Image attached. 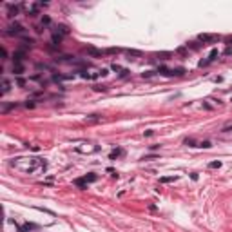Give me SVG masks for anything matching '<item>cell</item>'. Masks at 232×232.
<instances>
[{
	"label": "cell",
	"instance_id": "20",
	"mask_svg": "<svg viewBox=\"0 0 232 232\" xmlns=\"http://www.w3.org/2000/svg\"><path fill=\"white\" fill-rule=\"evenodd\" d=\"M221 167V161H211L209 163V169H220Z\"/></svg>",
	"mask_w": 232,
	"mask_h": 232
},
{
	"label": "cell",
	"instance_id": "12",
	"mask_svg": "<svg viewBox=\"0 0 232 232\" xmlns=\"http://www.w3.org/2000/svg\"><path fill=\"white\" fill-rule=\"evenodd\" d=\"M54 82H62V80H73V74H53Z\"/></svg>",
	"mask_w": 232,
	"mask_h": 232
},
{
	"label": "cell",
	"instance_id": "29",
	"mask_svg": "<svg viewBox=\"0 0 232 232\" xmlns=\"http://www.w3.org/2000/svg\"><path fill=\"white\" fill-rule=\"evenodd\" d=\"M229 131H232V125H227V127H223V129H221V132H229Z\"/></svg>",
	"mask_w": 232,
	"mask_h": 232
},
{
	"label": "cell",
	"instance_id": "14",
	"mask_svg": "<svg viewBox=\"0 0 232 232\" xmlns=\"http://www.w3.org/2000/svg\"><path fill=\"white\" fill-rule=\"evenodd\" d=\"M13 73L16 74V76H20V74L24 73V65H22V63H15V65H13Z\"/></svg>",
	"mask_w": 232,
	"mask_h": 232
},
{
	"label": "cell",
	"instance_id": "25",
	"mask_svg": "<svg viewBox=\"0 0 232 232\" xmlns=\"http://www.w3.org/2000/svg\"><path fill=\"white\" fill-rule=\"evenodd\" d=\"M49 22H51V20H49V16H44V18H42V26H49Z\"/></svg>",
	"mask_w": 232,
	"mask_h": 232
},
{
	"label": "cell",
	"instance_id": "27",
	"mask_svg": "<svg viewBox=\"0 0 232 232\" xmlns=\"http://www.w3.org/2000/svg\"><path fill=\"white\" fill-rule=\"evenodd\" d=\"M26 107H27V109H33V107H35L33 100H27V102H26Z\"/></svg>",
	"mask_w": 232,
	"mask_h": 232
},
{
	"label": "cell",
	"instance_id": "28",
	"mask_svg": "<svg viewBox=\"0 0 232 232\" xmlns=\"http://www.w3.org/2000/svg\"><path fill=\"white\" fill-rule=\"evenodd\" d=\"M93 89H95V91H107L105 85H102V87H100V85H96V87H93Z\"/></svg>",
	"mask_w": 232,
	"mask_h": 232
},
{
	"label": "cell",
	"instance_id": "1",
	"mask_svg": "<svg viewBox=\"0 0 232 232\" xmlns=\"http://www.w3.org/2000/svg\"><path fill=\"white\" fill-rule=\"evenodd\" d=\"M9 165L15 170H18L22 174H35L36 170L45 169L47 163L40 158H35V156H20V158H13L9 161Z\"/></svg>",
	"mask_w": 232,
	"mask_h": 232
},
{
	"label": "cell",
	"instance_id": "3",
	"mask_svg": "<svg viewBox=\"0 0 232 232\" xmlns=\"http://www.w3.org/2000/svg\"><path fill=\"white\" fill-rule=\"evenodd\" d=\"M96 179H98V176H96L95 172H89V174H85L84 178L74 179V185H76V187H82V189H85L89 183H95Z\"/></svg>",
	"mask_w": 232,
	"mask_h": 232
},
{
	"label": "cell",
	"instance_id": "24",
	"mask_svg": "<svg viewBox=\"0 0 232 232\" xmlns=\"http://www.w3.org/2000/svg\"><path fill=\"white\" fill-rule=\"evenodd\" d=\"M156 74V71H145V73H142V76L143 78H151V76H154Z\"/></svg>",
	"mask_w": 232,
	"mask_h": 232
},
{
	"label": "cell",
	"instance_id": "4",
	"mask_svg": "<svg viewBox=\"0 0 232 232\" xmlns=\"http://www.w3.org/2000/svg\"><path fill=\"white\" fill-rule=\"evenodd\" d=\"M24 33H26L24 26H20L18 22H15V24H11L9 27L4 31V35H7V36H22Z\"/></svg>",
	"mask_w": 232,
	"mask_h": 232
},
{
	"label": "cell",
	"instance_id": "31",
	"mask_svg": "<svg viewBox=\"0 0 232 232\" xmlns=\"http://www.w3.org/2000/svg\"><path fill=\"white\" fill-rule=\"evenodd\" d=\"M118 51H120L118 47H111V49H107V53H118Z\"/></svg>",
	"mask_w": 232,
	"mask_h": 232
},
{
	"label": "cell",
	"instance_id": "34",
	"mask_svg": "<svg viewBox=\"0 0 232 232\" xmlns=\"http://www.w3.org/2000/svg\"><path fill=\"white\" fill-rule=\"evenodd\" d=\"M230 102H232V100H230Z\"/></svg>",
	"mask_w": 232,
	"mask_h": 232
},
{
	"label": "cell",
	"instance_id": "5",
	"mask_svg": "<svg viewBox=\"0 0 232 232\" xmlns=\"http://www.w3.org/2000/svg\"><path fill=\"white\" fill-rule=\"evenodd\" d=\"M158 73L163 74V76H181V74H185V69H183V67H178V69H167V67H160Z\"/></svg>",
	"mask_w": 232,
	"mask_h": 232
},
{
	"label": "cell",
	"instance_id": "26",
	"mask_svg": "<svg viewBox=\"0 0 232 232\" xmlns=\"http://www.w3.org/2000/svg\"><path fill=\"white\" fill-rule=\"evenodd\" d=\"M127 76H129V71H127V69H123V71L120 73V78H127Z\"/></svg>",
	"mask_w": 232,
	"mask_h": 232
},
{
	"label": "cell",
	"instance_id": "11",
	"mask_svg": "<svg viewBox=\"0 0 232 232\" xmlns=\"http://www.w3.org/2000/svg\"><path fill=\"white\" fill-rule=\"evenodd\" d=\"M38 229V225H35V223H24L18 230L20 232H27V230H36Z\"/></svg>",
	"mask_w": 232,
	"mask_h": 232
},
{
	"label": "cell",
	"instance_id": "21",
	"mask_svg": "<svg viewBox=\"0 0 232 232\" xmlns=\"http://www.w3.org/2000/svg\"><path fill=\"white\" fill-rule=\"evenodd\" d=\"M187 47H189V49H200L201 45L198 42H189V44H187Z\"/></svg>",
	"mask_w": 232,
	"mask_h": 232
},
{
	"label": "cell",
	"instance_id": "32",
	"mask_svg": "<svg viewBox=\"0 0 232 232\" xmlns=\"http://www.w3.org/2000/svg\"><path fill=\"white\" fill-rule=\"evenodd\" d=\"M223 54H227V56H229V54H232V47H227V49H225V53Z\"/></svg>",
	"mask_w": 232,
	"mask_h": 232
},
{
	"label": "cell",
	"instance_id": "8",
	"mask_svg": "<svg viewBox=\"0 0 232 232\" xmlns=\"http://www.w3.org/2000/svg\"><path fill=\"white\" fill-rule=\"evenodd\" d=\"M80 76L85 78V80H96V78H100L102 74L100 71H93V73H87V71H80Z\"/></svg>",
	"mask_w": 232,
	"mask_h": 232
},
{
	"label": "cell",
	"instance_id": "33",
	"mask_svg": "<svg viewBox=\"0 0 232 232\" xmlns=\"http://www.w3.org/2000/svg\"><path fill=\"white\" fill-rule=\"evenodd\" d=\"M227 44H229V47H232V36L229 38V40H227Z\"/></svg>",
	"mask_w": 232,
	"mask_h": 232
},
{
	"label": "cell",
	"instance_id": "17",
	"mask_svg": "<svg viewBox=\"0 0 232 232\" xmlns=\"http://www.w3.org/2000/svg\"><path fill=\"white\" fill-rule=\"evenodd\" d=\"M178 179V176H165V178L160 179V183H170V181H176Z\"/></svg>",
	"mask_w": 232,
	"mask_h": 232
},
{
	"label": "cell",
	"instance_id": "16",
	"mask_svg": "<svg viewBox=\"0 0 232 232\" xmlns=\"http://www.w3.org/2000/svg\"><path fill=\"white\" fill-rule=\"evenodd\" d=\"M122 154H123V151H122V149H114V151L109 154V160H116L118 156H122Z\"/></svg>",
	"mask_w": 232,
	"mask_h": 232
},
{
	"label": "cell",
	"instance_id": "6",
	"mask_svg": "<svg viewBox=\"0 0 232 232\" xmlns=\"http://www.w3.org/2000/svg\"><path fill=\"white\" fill-rule=\"evenodd\" d=\"M218 49H212L211 51V54H209V58H207V60H201L200 62V67H207V65H209V63H212L214 62V60H216V56H218Z\"/></svg>",
	"mask_w": 232,
	"mask_h": 232
},
{
	"label": "cell",
	"instance_id": "13",
	"mask_svg": "<svg viewBox=\"0 0 232 232\" xmlns=\"http://www.w3.org/2000/svg\"><path fill=\"white\" fill-rule=\"evenodd\" d=\"M24 60V51H16V53H13V62L15 63H20Z\"/></svg>",
	"mask_w": 232,
	"mask_h": 232
},
{
	"label": "cell",
	"instance_id": "30",
	"mask_svg": "<svg viewBox=\"0 0 232 232\" xmlns=\"http://www.w3.org/2000/svg\"><path fill=\"white\" fill-rule=\"evenodd\" d=\"M16 82H18V85H20V87H24V85H26V80H24V78H18Z\"/></svg>",
	"mask_w": 232,
	"mask_h": 232
},
{
	"label": "cell",
	"instance_id": "7",
	"mask_svg": "<svg viewBox=\"0 0 232 232\" xmlns=\"http://www.w3.org/2000/svg\"><path fill=\"white\" fill-rule=\"evenodd\" d=\"M198 40L203 44H209V42H218L220 40V36L218 35H200L198 36Z\"/></svg>",
	"mask_w": 232,
	"mask_h": 232
},
{
	"label": "cell",
	"instance_id": "10",
	"mask_svg": "<svg viewBox=\"0 0 232 232\" xmlns=\"http://www.w3.org/2000/svg\"><path fill=\"white\" fill-rule=\"evenodd\" d=\"M9 89H11V82L7 78H4V80H2V91H0V95L4 96L6 93H9Z\"/></svg>",
	"mask_w": 232,
	"mask_h": 232
},
{
	"label": "cell",
	"instance_id": "22",
	"mask_svg": "<svg viewBox=\"0 0 232 232\" xmlns=\"http://www.w3.org/2000/svg\"><path fill=\"white\" fill-rule=\"evenodd\" d=\"M111 69H113V71H116V73H122V71H123V67H122V65H118V63H113V65H111Z\"/></svg>",
	"mask_w": 232,
	"mask_h": 232
},
{
	"label": "cell",
	"instance_id": "23",
	"mask_svg": "<svg viewBox=\"0 0 232 232\" xmlns=\"http://www.w3.org/2000/svg\"><path fill=\"white\" fill-rule=\"evenodd\" d=\"M127 54H129V56H142V53H140V51H136V49H129V51H127Z\"/></svg>",
	"mask_w": 232,
	"mask_h": 232
},
{
	"label": "cell",
	"instance_id": "19",
	"mask_svg": "<svg viewBox=\"0 0 232 232\" xmlns=\"http://www.w3.org/2000/svg\"><path fill=\"white\" fill-rule=\"evenodd\" d=\"M185 145H189V147H198V143H196L194 138H187V140H185Z\"/></svg>",
	"mask_w": 232,
	"mask_h": 232
},
{
	"label": "cell",
	"instance_id": "15",
	"mask_svg": "<svg viewBox=\"0 0 232 232\" xmlns=\"http://www.w3.org/2000/svg\"><path fill=\"white\" fill-rule=\"evenodd\" d=\"M85 53H89L91 56H100L102 51H100V49H95V47H85Z\"/></svg>",
	"mask_w": 232,
	"mask_h": 232
},
{
	"label": "cell",
	"instance_id": "2",
	"mask_svg": "<svg viewBox=\"0 0 232 232\" xmlns=\"http://www.w3.org/2000/svg\"><path fill=\"white\" fill-rule=\"evenodd\" d=\"M100 151V145H95V143H80L74 147V152L78 154H95Z\"/></svg>",
	"mask_w": 232,
	"mask_h": 232
},
{
	"label": "cell",
	"instance_id": "18",
	"mask_svg": "<svg viewBox=\"0 0 232 232\" xmlns=\"http://www.w3.org/2000/svg\"><path fill=\"white\" fill-rule=\"evenodd\" d=\"M198 147H201V149H211L212 143L209 142V140H205V142H200V143H198Z\"/></svg>",
	"mask_w": 232,
	"mask_h": 232
},
{
	"label": "cell",
	"instance_id": "9",
	"mask_svg": "<svg viewBox=\"0 0 232 232\" xmlns=\"http://www.w3.org/2000/svg\"><path fill=\"white\" fill-rule=\"evenodd\" d=\"M22 9V4H16V6H7V16L13 18V16H16Z\"/></svg>",
	"mask_w": 232,
	"mask_h": 232
}]
</instances>
